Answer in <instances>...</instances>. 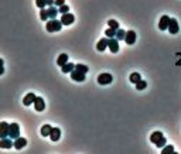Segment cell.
<instances>
[{
	"instance_id": "cell-1",
	"label": "cell",
	"mask_w": 181,
	"mask_h": 154,
	"mask_svg": "<svg viewBox=\"0 0 181 154\" xmlns=\"http://www.w3.org/2000/svg\"><path fill=\"white\" fill-rule=\"evenodd\" d=\"M48 32H55V31H60L62 28V23L61 20H57V18H51L47 21V25H45Z\"/></svg>"
},
{
	"instance_id": "cell-2",
	"label": "cell",
	"mask_w": 181,
	"mask_h": 154,
	"mask_svg": "<svg viewBox=\"0 0 181 154\" xmlns=\"http://www.w3.org/2000/svg\"><path fill=\"white\" fill-rule=\"evenodd\" d=\"M9 137L10 138H17L20 137V126L17 123H11L9 126Z\"/></svg>"
},
{
	"instance_id": "cell-3",
	"label": "cell",
	"mask_w": 181,
	"mask_h": 154,
	"mask_svg": "<svg viewBox=\"0 0 181 154\" xmlns=\"http://www.w3.org/2000/svg\"><path fill=\"white\" fill-rule=\"evenodd\" d=\"M112 81H113V76L108 72L101 73V75L98 76V83H101V85H109Z\"/></svg>"
},
{
	"instance_id": "cell-4",
	"label": "cell",
	"mask_w": 181,
	"mask_h": 154,
	"mask_svg": "<svg viewBox=\"0 0 181 154\" xmlns=\"http://www.w3.org/2000/svg\"><path fill=\"white\" fill-rule=\"evenodd\" d=\"M168 32L170 34H177L180 31V25H178V21L175 18H170V23H168Z\"/></svg>"
},
{
	"instance_id": "cell-5",
	"label": "cell",
	"mask_w": 181,
	"mask_h": 154,
	"mask_svg": "<svg viewBox=\"0 0 181 154\" xmlns=\"http://www.w3.org/2000/svg\"><path fill=\"white\" fill-rule=\"evenodd\" d=\"M87 73H84V72H81V71H78V69H74L71 72V78H72V81H75V82H84L85 81V76Z\"/></svg>"
},
{
	"instance_id": "cell-6",
	"label": "cell",
	"mask_w": 181,
	"mask_h": 154,
	"mask_svg": "<svg viewBox=\"0 0 181 154\" xmlns=\"http://www.w3.org/2000/svg\"><path fill=\"white\" fill-rule=\"evenodd\" d=\"M74 21H75V17H74V14H71V13H65V14L61 16V23H62V25H71Z\"/></svg>"
},
{
	"instance_id": "cell-7",
	"label": "cell",
	"mask_w": 181,
	"mask_h": 154,
	"mask_svg": "<svg viewBox=\"0 0 181 154\" xmlns=\"http://www.w3.org/2000/svg\"><path fill=\"white\" fill-rule=\"evenodd\" d=\"M34 107H35V110L37 112H43L44 109H45V103H44V99L40 96H35V100H34Z\"/></svg>"
},
{
	"instance_id": "cell-8",
	"label": "cell",
	"mask_w": 181,
	"mask_h": 154,
	"mask_svg": "<svg viewBox=\"0 0 181 154\" xmlns=\"http://www.w3.org/2000/svg\"><path fill=\"white\" fill-rule=\"evenodd\" d=\"M119 40H116V38H109V42H108V48L110 49V52L112 54H116L119 51Z\"/></svg>"
},
{
	"instance_id": "cell-9",
	"label": "cell",
	"mask_w": 181,
	"mask_h": 154,
	"mask_svg": "<svg viewBox=\"0 0 181 154\" xmlns=\"http://www.w3.org/2000/svg\"><path fill=\"white\" fill-rule=\"evenodd\" d=\"M125 41H126L127 45H133L134 42H136V32H134L133 30H129V31H126Z\"/></svg>"
},
{
	"instance_id": "cell-10",
	"label": "cell",
	"mask_w": 181,
	"mask_h": 154,
	"mask_svg": "<svg viewBox=\"0 0 181 154\" xmlns=\"http://www.w3.org/2000/svg\"><path fill=\"white\" fill-rule=\"evenodd\" d=\"M168 23H170V16H167V14L161 16L160 21H158V28L160 30H167L168 28Z\"/></svg>"
},
{
	"instance_id": "cell-11",
	"label": "cell",
	"mask_w": 181,
	"mask_h": 154,
	"mask_svg": "<svg viewBox=\"0 0 181 154\" xmlns=\"http://www.w3.org/2000/svg\"><path fill=\"white\" fill-rule=\"evenodd\" d=\"M27 146V140L24 137H17L14 138V144H13V147L16 148V150H21L23 147Z\"/></svg>"
},
{
	"instance_id": "cell-12",
	"label": "cell",
	"mask_w": 181,
	"mask_h": 154,
	"mask_svg": "<svg viewBox=\"0 0 181 154\" xmlns=\"http://www.w3.org/2000/svg\"><path fill=\"white\" fill-rule=\"evenodd\" d=\"M9 126H10V124L6 122L0 123V138L9 137Z\"/></svg>"
},
{
	"instance_id": "cell-13",
	"label": "cell",
	"mask_w": 181,
	"mask_h": 154,
	"mask_svg": "<svg viewBox=\"0 0 181 154\" xmlns=\"http://www.w3.org/2000/svg\"><path fill=\"white\" fill-rule=\"evenodd\" d=\"M14 144V141H11L10 137H4V138H0V148H11Z\"/></svg>"
},
{
	"instance_id": "cell-14",
	"label": "cell",
	"mask_w": 181,
	"mask_h": 154,
	"mask_svg": "<svg viewBox=\"0 0 181 154\" xmlns=\"http://www.w3.org/2000/svg\"><path fill=\"white\" fill-rule=\"evenodd\" d=\"M60 137H61V130L58 129V127H53L51 133H50V138H51L53 141H58Z\"/></svg>"
},
{
	"instance_id": "cell-15",
	"label": "cell",
	"mask_w": 181,
	"mask_h": 154,
	"mask_svg": "<svg viewBox=\"0 0 181 154\" xmlns=\"http://www.w3.org/2000/svg\"><path fill=\"white\" fill-rule=\"evenodd\" d=\"M108 42H109V38H102V40L98 41V44H96V49L98 51H105V49L108 48Z\"/></svg>"
},
{
	"instance_id": "cell-16",
	"label": "cell",
	"mask_w": 181,
	"mask_h": 154,
	"mask_svg": "<svg viewBox=\"0 0 181 154\" xmlns=\"http://www.w3.org/2000/svg\"><path fill=\"white\" fill-rule=\"evenodd\" d=\"M34 100H35V95H34V93H27L23 99V103L26 106H30L34 103Z\"/></svg>"
},
{
	"instance_id": "cell-17",
	"label": "cell",
	"mask_w": 181,
	"mask_h": 154,
	"mask_svg": "<svg viewBox=\"0 0 181 154\" xmlns=\"http://www.w3.org/2000/svg\"><path fill=\"white\" fill-rule=\"evenodd\" d=\"M47 13H48V17H50V18H57V14H60L58 8L55 7V6H50V7L47 8Z\"/></svg>"
},
{
	"instance_id": "cell-18",
	"label": "cell",
	"mask_w": 181,
	"mask_h": 154,
	"mask_svg": "<svg viewBox=\"0 0 181 154\" xmlns=\"http://www.w3.org/2000/svg\"><path fill=\"white\" fill-rule=\"evenodd\" d=\"M61 69H62L64 73H71L74 69H75V65L72 64V62H67V64H64L61 66Z\"/></svg>"
},
{
	"instance_id": "cell-19",
	"label": "cell",
	"mask_w": 181,
	"mask_h": 154,
	"mask_svg": "<svg viewBox=\"0 0 181 154\" xmlns=\"http://www.w3.org/2000/svg\"><path fill=\"white\" fill-rule=\"evenodd\" d=\"M161 137H164L161 131H154V133H151V136H150V141H151L153 144H156Z\"/></svg>"
},
{
	"instance_id": "cell-20",
	"label": "cell",
	"mask_w": 181,
	"mask_h": 154,
	"mask_svg": "<svg viewBox=\"0 0 181 154\" xmlns=\"http://www.w3.org/2000/svg\"><path fill=\"white\" fill-rule=\"evenodd\" d=\"M51 130H53V127H51L50 124H44V126L41 127V136H44V137H47V136H50V133H51Z\"/></svg>"
},
{
	"instance_id": "cell-21",
	"label": "cell",
	"mask_w": 181,
	"mask_h": 154,
	"mask_svg": "<svg viewBox=\"0 0 181 154\" xmlns=\"http://www.w3.org/2000/svg\"><path fill=\"white\" fill-rule=\"evenodd\" d=\"M129 79H130V82H132V83H134V85H136L137 82L142 79V76H140V73H139V72H133V73H130Z\"/></svg>"
},
{
	"instance_id": "cell-22",
	"label": "cell",
	"mask_w": 181,
	"mask_h": 154,
	"mask_svg": "<svg viewBox=\"0 0 181 154\" xmlns=\"http://www.w3.org/2000/svg\"><path fill=\"white\" fill-rule=\"evenodd\" d=\"M68 62V55L67 54H61L58 59H57V65H60V66H62L64 64H67Z\"/></svg>"
},
{
	"instance_id": "cell-23",
	"label": "cell",
	"mask_w": 181,
	"mask_h": 154,
	"mask_svg": "<svg viewBox=\"0 0 181 154\" xmlns=\"http://www.w3.org/2000/svg\"><path fill=\"white\" fill-rule=\"evenodd\" d=\"M116 32H118V30H115V28L109 27V28L105 31V35H106V37H109V38H115V37H116Z\"/></svg>"
},
{
	"instance_id": "cell-24",
	"label": "cell",
	"mask_w": 181,
	"mask_h": 154,
	"mask_svg": "<svg viewBox=\"0 0 181 154\" xmlns=\"http://www.w3.org/2000/svg\"><path fill=\"white\" fill-rule=\"evenodd\" d=\"M146 86H147V82L146 81H143V79H140V81L136 83V89L137 90H143V89H146Z\"/></svg>"
},
{
	"instance_id": "cell-25",
	"label": "cell",
	"mask_w": 181,
	"mask_h": 154,
	"mask_svg": "<svg viewBox=\"0 0 181 154\" xmlns=\"http://www.w3.org/2000/svg\"><path fill=\"white\" fill-rule=\"evenodd\" d=\"M75 69H78V71H81V72H84V73H87L89 71V68L84 64H77L75 65Z\"/></svg>"
},
{
	"instance_id": "cell-26",
	"label": "cell",
	"mask_w": 181,
	"mask_h": 154,
	"mask_svg": "<svg viewBox=\"0 0 181 154\" xmlns=\"http://www.w3.org/2000/svg\"><path fill=\"white\" fill-rule=\"evenodd\" d=\"M40 18H41L43 21H47L48 18H50V17H48V13H47V10H45V8H41V11H40Z\"/></svg>"
},
{
	"instance_id": "cell-27",
	"label": "cell",
	"mask_w": 181,
	"mask_h": 154,
	"mask_svg": "<svg viewBox=\"0 0 181 154\" xmlns=\"http://www.w3.org/2000/svg\"><path fill=\"white\" fill-rule=\"evenodd\" d=\"M125 37H126V32H125V30H120V28H119L115 38H116V40H125Z\"/></svg>"
},
{
	"instance_id": "cell-28",
	"label": "cell",
	"mask_w": 181,
	"mask_h": 154,
	"mask_svg": "<svg viewBox=\"0 0 181 154\" xmlns=\"http://www.w3.org/2000/svg\"><path fill=\"white\" fill-rule=\"evenodd\" d=\"M174 153V147L173 146H164L161 150V154H171Z\"/></svg>"
},
{
	"instance_id": "cell-29",
	"label": "cell",
	"mask_w": 181,
	"mask_h": 154,
	"mask_svg": "<svg viewBox=\"0 0 181 154\" xmlns=\"http://www.w3.org/2000/svg\"><path fill=\"white\" fill-rule=\"evenodd\" d=\"M108 25L112 27V28H115V30H119V23L116 20H109V21H108Z\"/></svg>"
},
{
	"instance_id": "cell-30",
	"label": "cell",
	"mask_w": 181,
	"mask_h": 154,
	"mask_svg": "<svg viewBox=\"0 0 181 154\" xmlns=\"http://www.w3.org/2000/svg\"><path fill=\"white\" fill-rule=\"evenodd\" d=\"M58 11H60L61 14H65V13H70V7H68L67 4H62L61 7H58Z\"/></svg>"
},
{
	"instance_id": "cell-31",
	"label": "cell",
	"mask_w": 181,
	"mask_h": 154,
	"mask_svg": "<svg viewBox=\"0 0 181 154\" xmlns=\"http://www.w3.org/2000/svg\"><path fill=\"white\" fill-rule=\"evenodd\" d=\"M35 4H37V7H40V8H45V6H47L45 0H35Z\"/></svg>"
},
{
	"instance_id": "cell-32",
	"label": "cell",
	"mask_w": 181,
	"mask_h": 154,
	"mask_svg": "<svg viewBox=\"0 0 181 154\" xmlns=\"http://www.w3.org/2000/svg\"><path fill=\"white\" fill-rule=\"evenodd\" d=\"M156 146L157 147H164L165 146V138L164 137H161L160 140H158L157 143H156Z\"/></svg>"
},
{
	"instance_id": "cell-33",
	"label": "cell",
	"mask_w": 181,
	"mask_h": 154,
	"mask_svg": "<svg viewBox=\"0 0 181 154\" xmlns=\"http://www.w3.org/2000/svg\"><path fill=\"white\" fill-rule=\"evenodd\" d=\"M62 4H65V0H54V6H55V7H61Z\"/></svg>"
},
{
	"instance_id": "cell-34",
	"label": "cell",
	"mask_w": 181,
	"mask_h": 154,
	"mask_svg": "<svg viewBox=\"0 0 181 154\" xmlns=\"http://www.w3.org/2000/svg\"><path fill=\"white\" fill-rule=\"evenodd\" d=\"M45 3H47V6H54V0H45Z\"/></svg>"
},
{
	"instance_id": "cell-35",
	"label": "cell",
	"mask_w": 181,
	"mask_h": 154,
	"mask_svg": "<svg viewBox=\"0 0 181 154\" xmlns=\"http://www.w3.org/2000/svg\"><path fill=\"white\" fill-rule=\"evenodd\" d=\"M4 73V68H3V65L0 64V75H3Z\"/></svg>"
},
{
	"instance_id": "cell-36",
	"label": "cell",
	"mask_w": 181,
	"mask_h": 154,
	"mask_svg": "<svg viewBox=\"0 0 181 154\" xmlns=\"http://www.w3.org/2000/svg\"><path fill=\"white\" fill-rule=\"evenodd\" d=\"M0 64H1V65H3V59H0Z\"/></svg>"
}]
</instances>
